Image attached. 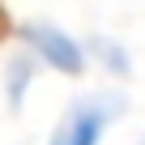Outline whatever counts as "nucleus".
Returning <instances> with one entry per match:
<instances>
[{
	"label": "nucleus",
	"mask_w": 145,
	"mask_h": 145,
	"mask_svg": "<svg viewBox=\"0 0 145 145\" xmlns=\"http://www.w3.org/2000/svg\"><path fill=\"white\" fill-rule=\"evenodd\" d=\"M30 81H34V56L13 60L9 64V103H22V94H26Z\"/></svg>",
	"instance_id": "7ed1b4c3"
},
{
	"label": "nucleus",
	"mask_w": 145,
	"mask_h": 145,
	"mask_svg": "<svg viewBox=\"0 0 145 145\" xmlns=\"http://www.w3.org/2000/svg\"><path fill=\"white\" fill-rule=\"evenodd\" d=\"M98 47H103V60H107L115 72H124V68H128V60L120 56V47H111V43H98Z\"/></svg>",
	"instance_id": "20e7f679"
},
{
	"label": "nucleus",
	"mask_w": 145,
	"mask_h": 145,
	"mask_svg": "<svg viewBox=\"0 0 145 145\" xmlns=\"http://www.w3.org/2000/svg\"><path fill=\"white\" fill-rule=\"evenodd\" d=\"M22 39H26V47H30L34 60H43V64L68 72V77H77V72L86 68V51H81V43L72 39V34H64V30H56V26H47V22H30V26H22Z\"/></svg>",
	"instance_id": "f257e3e1"
},
{
	"label": "nucleus",
	"mask_w": 145,
	"mask_h": 145,
	"mask_svg": "<svg viewBox=\"0 0 145 145\" xmlns=\"http://www.w3.org/2000/svg\"><path fill=\"white\" fill-rule=\"evenodd\" d=\"M107 124H111V103L86 98V103H77L64 115V124L56 128L51 145H98L103 132H107Z\"/></svg>",
	"instance_id": "f03ea898"
}]
</instances>
